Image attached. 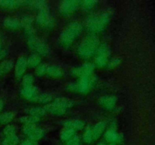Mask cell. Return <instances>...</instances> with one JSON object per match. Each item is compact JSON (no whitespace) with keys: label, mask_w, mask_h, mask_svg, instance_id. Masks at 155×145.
<instances>
[{"label":"cell","mask_w":155,"mask_h":145,"mask_svg":"<svg viewBox=\"0 0 155 145\" xmlns=\"http://www.w3.org/2000/svg\"><path fill=\"white\" fill-rule=\"evenodd\" d=\"M110 13L108 11L91 15L86 20V29L92 33V34L99 33L105 28L110 21Z\"/></svg>","instance_id":"cell-1"},{"label":"cell","mask_w":155,"mask_h":145,"mask_svg":"<svg viewBox=\"0 0 155 145\" xmlns=\"http://www.w3.org/2000/svg\"><path fill=\"white\" fill-rule=\"evenodd\" d=\"M99 46V39L95 34H89L82 41L78 48V54L83 59L90 58L96 53Z\"/></svg>","instance_id":"cell-2"},{"label":"cell","mask_w":155,"mask_h":145,"mask_svg":"<svg viewBox=\"0 0 155 145\" xmlns=\"http://www.w3.org/2000/svg\"><path fill=\"white\" fill-rule=\"evenodd\" d=\"M83 27L78 22H72L65 27L60 36V42L64 46H69L82 33Z\"/></svg>","instance_id":"cell-3"},{"label":"cell","mask_w":155,"mask_h":145,"mask_svg":"<svg viewBox=\"0 0 155 145\" xmlns=\"http://www.w3.org/2000/svg\"><path fill=\"white\" fill-rule=\"evenodd\" d=\"M27 44H28V46L30 47V49L34 51L39 55L46 56L49 54L50 49L48 45H46L45 42L40 40L36 36L28 37Z\"/></svg>","instance_id":"cell-4"},{"label":"cell","mask_w":155,"mask_h":145,"mask_svg":"<svg viewBox=\"0 0 155 145\" xmlns=\"http://www.w3.org/2000/svg\"><path fill=\"white\" fill-rule=\"evenodd\" d=\"M36 23L45 28H51L54 26V19L49 13V9L39 11L36 17Z\"/></svg>","instance_id":"cell-5"},{"label":"cell","mask_w":155,"mask_h":145,"mask_svg":"<svg viewBox=\"0 0 155 145\" xmlns=\"http://www.w3.org/2000/svg\"><path fill=\"white\" fill-rule=\"evenodd\" d=\"M24 132L29 139L35 141L42 138L45 134V131L42 128L35 125H26L24 128Z\"/></svg>","instance_id":"cell-6"},{"label":"cell","mask_w":155,"mask_h":145,"mask_svg":"<svg viewBox=\"0 0 155 145\" xmlns=\"http://www.w3.org/2000/svg\"><path fill=\"white\" fill-rule=\"evenodd\" d=\"M95 66L91 63H86L81 66L73 69L72 74L75 76L82 77H89L93 72Z\"/></svg>","instance_id":"cell-7"},{"label":"cell","mask_w":155,"mask_h":145,"mask_svg":"<svg viewBox=\"0 0 155 145\" xmlns=\"http://www.w3.org/2000/svg\"><path fill=\"white\" fill-rule=\"evenodd\" d=\"M80 3L81 2L77 0H68V1L62 2L59 8L60 12L63 15L71 14L80 7Z\"/></svg>","instance_id":"cell-8"},{"label":"cell","mask_w":155,"mask_h":145,"mask_svg":"<svg viewBox=\"0 0 155 145\" xmlns=\"http://www.w3.org/2000/svg\"><path fill=\"white\" fill-rule=\"evenodd\" d=\"M21 93L23 98L31 101H36L38 96L39 95V89L33 85L31 87L24 88L21 90Z\"/></svg>","instance_id":"cell-9"},{"label":"cell","mask_w":155,"mask_h":145,"mask_svg":"<svg viewBox=\"0 0 155 145\" xmlns=\"http://www.w3.org/2000/svg\"><path fill=\"white\" fill-rule=\"evenodd\" d=\"M100 105L105 108L106 110H112L115 107L117 103V98L113 95H107V96H103L98 101Z\"/></svg>","instance_id":"cell-10"},{"label":"cell","mask_w":155,"mask_h":145,"mask_svg":"<svg viewBox=\"0 0 155 145\" xmlns=\"http://www.w3.org/2000/svg\"><path fill=\"white\" fill-rule=\"evenodd\" d=\"M44 109H45L46 113H50V114L54 115V116H63L67 111L66 109L62 108V107H61L60 106L54 104V102L51 103V104H46V105L45 106V107H44Z\"/></svg>","instance_id":"cell-11"},{"label":"cell","mask_w":155,"mask_h":145,"mask_svg":"<svg viewBox=\"0 0 155 145\" xmlns=\"http://www.w3.org/2000/svg\"><path fill=\"white\" fill-rule=\"evenodd\" d=\"M31 1H17V0H5L0 1V7L7 8H15L24 5H30Z\"/></svg>","instance_id":"cell-12"},{"label":"cell","mask_w":155,"mask_h":145,"mask_svg":"<svg viewBox=\"0 0 155 145\" xmlns=\"http://www.w3.org/2000/svg\"><path fill=\"white\" fill-rule=\"evenodd\" d=\"M27 67V58L25 57H21L17 60L15 65V75L18 77H21L25 72Z\"/></svg>","instance_id":"cell-13"},{"label":"cell","mask_w":155,"mask_h":145,"mask_svg":"<svg viewBox=\"0 0 155 145\" xmlns=\"http://www.w3.org/2000/svg\"><path fill=\"white\" fill-rule=\"evenodd\" d=\"M77 85H78V92L86 93V92H89L91 85H92V83H91L90 76L82 77L80 82L77 83Z\"/></svg>","instance_id":"cell-14"},{"label":"cell","mask_w":155,"mask_h":145,"mask_svg":"<svg viewBox=\"0 0 155 145\" xmlns=\"http://www.w3.org/2000/svg\"><path fill=\"white\" fill-rule=\"evenodd\" d=\"M46 73L51 77H54V78H59L61 77L63 75V71H62L61 68L57 65H50L47 67V72Z\"/></svg>","instance_id":"cell-15"},{"label":"cell","mask_w":155,"mask_h":145,"mask_svg":"<svg viewBox=\"0 0 155 145\" xmlns=\"http://www.w3.org/2000/svg\"><path fill=\"white\" fill-rule=\"evenodd\" d=\"M105 127H106V124L104 122H98V123L94 126V128L92 129V135H93L94 140L98 139V137L102 134V133L104 132V129H105Z\"/></svg>","instance_id":"cell-16"},{"label":"cell","mask_w":155,"mask_h":145,"mask_svg":"<svg viewBox=\"0 0 155 145\" xmlns=\"http://www.w3.org/2000/svg\"><path fill=\"white\" fill-rule=\"evenodd\" d=\"M54 103L57 104V105L60 106L62 108L66 109V110L68 108H71V107H72L74 105V101L67 98H56L54 101Z\"/></svg>","instance_id":"cell-17"},{"label":"cell","mask_w":155,"mask_h":145,"mask_svg":"<svg viewBox=\"0 0 155 145\" xmlns=\"http://www.w3.org/2000/svg\"><path fill=\"white\" fill-rule=\"evenodd\" d=\"M65 128H71L73 130H80L84 127V122L81 120H67L64 123Z\"/></svg>","instance_id":"cell-18"},{"label":"cell","mask_w":155,"mask_h":145,"mask_svg":"<svg viewBox=\"0 0 155 145\" xmlns=\"http://www.w3.org/2000/svg\"><path fill=\"white\" fill-rule=\"evenodd\" d=\"M27 66L30 68H35L40 64L41 57L37 54H33L27 59Z\"/></svg>","instance_id":"cell-19"},{"label":"cell","mask_w":155,"mask_h":145,"mask_svg":"<svg viewBox=\"0 0 155 145\" xmlns=\"http://www.w3.org/2000/svg\"><path fill=\"white\" fill-rule=\"evenodd\" d=\"M105 138L107 141L112 142V143H114V142H117L120 140V136L118 133H117V131L114 129H110L108 131H107V132L105 133Z\"/></svg>","instance_id":"cell-20"},{"label":"cell","mask_w":155,"mask_h":145,"mask_svg":"<svg viewBox=\"0 0 155 145\" xmlns=\"http://www.w3.org/2000/svg\"><path fill=\"white\" fill-rule=\"evenodd\" d=\"M4 25L10 29H17L21 27V22L18 19L15 18H8L5 20Z\"/></svg>","instance_id":"cell-21"},{"label":"cell","mask_w":155,"mask_h":145,"mask_svg":"<svg viewBox=\"0 0 155 145\" xmlns=\"http://www.w3.org/2000/svg\"><path fill=\"white\" fill-rule=\"evenodd\" d=\"M96 52H97V55L109 57V56H110V48L107 44L103 43L101 44V45H99Z\"/></svg>","instance_id":"cell-22"},{"label":"cell","mask_w":155,"mask_h":145,"mask_svg":"<svg viewBox=\"0 0 155 145\" xmlns=\"http://www.w3.org/2000/svg\"><path fill=\"white\" fill-rule=\"evenodd\" d=\"M14 64L12 60H4L0 63V75L8 73L13 68Z\"/></svg>","instance_id":"cell-23"},{"label":"cell","mask_w":155,"mask_h":145,"mask_svg":"<svg viewBox=\"0 0 155 145\" xmlns=\"http://www.w3.org/2000/svg\"><path fill=\"white\" fill-rule=\"evenodd\" d=\"M28 113L30 116H33L35 117L40 119L45 114L46 112H45V109L42 108V107H33L28 110Z\"/></svg>","instance_id":"cell-24"},{"label":"cell","mask_w":155,"mask_h":145,"mask_svg":"<svg viewBox=\"0 0 155 145\" xmlns=\"http://www.w3.org/2000/svg\"><path fill=\"white\" fill-rule=\"evenodd\" d=\"M75 134V131L71 128H65L62 131L61 134V139L63 141H68L70 139L72 138Z\"/></svg>","instance_id":"cell-25"},{"label":"cell","mask_w":155,"mask_h":145,"mask_svg":"<svg viewBox=\"0 0 155 145\" xmlns=\"http://www.w3.org/2000/svg\"><path fill=\"white\" fill-rule=\"evenodd\" d=\"M53 100V96L49 93H43V94H39V95L38 96L37 100L36 101H38L40 104H50V102H51Z\"/></svg>","instance_id":"cell-26"},{"label":"cell","mask_w":155,"mask_h":145,"mask_svg":"<svg viewBox=\"0 0 155 145\" xmlns=\"http://www.w3.org/2000/svg\"><path fill=\"white\" fill-rule=\"evenodd\" d=\"M39 118L35 117L33 116H30V115H28V116H23L20 119L21 122L24 123L25 125H35L36 123H37L39 121Z\"/></svg>","instance_id":"cell-27"},{"label":"cell","mask_w":155,"mask_h":145,"mask_svg":"<svg viewBox=\"0 0 155 145\" xmlns=\"http://www.w3.org/2000/svg\"><path fill=\"white\" fill-rule=\"evenodd\" d=\"M30 5L33 6L39 11L45 10V9H49V6H48V3L45 1H31Z\"/></svg>","instance_id":"cell-28"},{"label":"cell","mask_w":155,"mask_h":145,"mask_svg":"<svg viewBox=\"0 0 155 145\" xmlns=\"http://www.w3.org/2000/svg\"><path fill=\"white\" fill-rule=\"evenodd\" d=\"M19 143V138L17 135L8 136L2 142V145H18Z\"/></svg>","instance_id":"cell-29"},{"label":"cell","mask_w":155,"mask_h":145,"mask_svg":"<svg viewBox=\"0 0 155 145\" xmlns=\"http://www.w3.org/2000/svg\"><path fill=\"white\" fill-rule=\"evenodd\" d=\"M98 2L97 1H92V0H86V1L81 2L80 3V6H82L84 10L89 11L91 9L93 8L95 5H97Z\"/></svg>","instance_id":"cell-30"},{"label":"cell","mask_w":155,"mask_h":145,"mask_svg":"<svg viewBox=\"0 0 155 145\" xmlns=\"http://www.w3.org/2000/svg\"><path fill=\"white\" fill-rule=\"evenodd\" d=\"M33 21V17L30 16V15H27V16H24V18H22V19H21V21H20V22H21V26H22V27H24V29H26L32 27Z\"/></svg>","instance_id":"cell-31"},{"label":"cell","mask_w":155,"mask_h":145,"mask_svg":"<svg viewBox=\"0 0 155 145\" xmlns=\"http://www.w3.org/2000/svg\"><path fill=\"white\" fill-rule=\"evenodd\" d=\"M14 118V113L7 112L0 116V124H6L11 122Z\"/></svg>","instance_id":"cell-32"},{"label":"cell","mask_w":155,"mask_h":145,"mask_svg":"<svg viewBox=\"0 0 155 145\" xmlns=\"http://www.w3.org/2000/svg\"><path fill=\"white\" fill-rule=\"evenodd\" d=\"M22 84L24 88H28L33 86V76L31 74H27L23 78Z\"/></svg>","instance_id":"cell-33"},{"label":"cell","mask_w":155,"mask_h":145,"mask_svg":"<svg viewBox=\"0 0 155 145\" xmlns=\"http://www.w3.org/2000/svg\"><path fill=\"white\" fill-rule=\"evenodd\" d=\"M108 63V57H103V56L97 55L95 57V64L99 67L105 66Z\"/></svg>","instance_id":"cell-34"},{"label":"cell","mask_w":155,"mask_h":145,"mask_svg":"<svg viewBox=\"0 0 155 145\" xmlns=\"http://www.w3.org/2000/svg\"><path fill=\"white\" fill-rule=\"evenodd\" d=\"M83 141L86 143H89L94 140L93 135H92V131L91 128H88L85 131V134L83 135Z\"/></svg>","instance_id":"cell-35"},{"label":"cell","mask_w":155,"mask_h":145,"mask_svg":"<svg viewBox=\"0 0 155 145\" xmlns=\"http://www.w3.org/2000/svg\"><path fill=\"white\" fill-rule=\"evenodd\" d=\"M47 67H48V66H47L46 64H45V63H41V64H39V66H36V75L39 76H42L46 74Z\"/></svg>","instance_id":"cell-36"},{"label":"cell","mask_w":155,"mask_h":145,"mask_svg":"<svg viewBox=\"0 0 155 145\" xmlns=\"http://www.w3.org/2000/svg\"><path fill=\"white\" fill-rule=\"evenodd\" d=\"M4 134L5 135V137H8V136H13L16 135L15 133H16V130H15V128L14 126H12V125H8V126L6 127L4 129Z\"/></svg>","instance_id":"cell-37"},{"label":"cell","mask_w":155,"mask_h":145,"mask_svg":"<svg viewBox=\"0 0 155 145\" xmlns=\"http://www.w3.org/2000/svg\"><path fill=\"white\" fill-rule=\"evenodd\" d=\"M80 143H81L80 139L77 136H74L72 138L67 141V145H80Z\"/></svg>","instance_id":"cell-38"},{"label":"cell","mask_w":155,"mask_h":145,"mask_svg":"<svg viewBox=\"0 0 155 145\" xmlns=\"http://www.w3.org/2000/svg\"><path fill=\"white\" fill-rule=\"evenodd\" d=\"M121 59L120 57H115V58L112 59L111 60H110V62L108 63V66L109 68H114L116 66H117L120 63Z\"/></svg>","instance_id":"cell-39"},{"label":"cell","mask_w":155,"mask_h":145,"mask_svg":"<svg viewBox=\"0 0 155 145\" xmlns=\"http://www.w3.org/2000/svg\"><path fill=\"white\" fill-rule=\"evenodd\" d=\"M67 89L70 92H78V85L77 83H71L67 86Z\"/></svg>","instance_id":"cell-40"},{"label":"cell","mask_w":155,"mask_h":145,"mask_svg":"<svg viewBox=\"0 0 155 145\" xmlns=\"http://www.w3.org/2000/svg\"><path fill=\"white\" fill-rule=\"evenodd\" d=\"M21 145H37V143L36 141L33 140H30V139H27V140H24Z\"/></svg>","instance_id":"cell-41"},{"label":"cell","mask_w":155,"mask_h":145,"mask_svg":"<svg viewBox=\"0 0 155 145\" xmlns=\"http://www.w3.org/2000/svg\"><path fill=\"white\" fill-rule=\"evenodd\" d=\"M6 54H7V51H6L5 49L1 48V49H0V60L4 58V57L6 56Z\"/></svg>","instance_id":"cell-42"},{"label":"cell","mask_w":155,"mask_h":145,"mask_svg":"<svg viewBox=\"0 0 155 145\" xmlns=\"http://www.w3.org/2000/svg\"><path fill=\"white\" fill-rule=\"evenodd\" d=\"M3 106H4V104H3V101L0 100V112H1L2 110Z\"/></svg>","instance_id":"cell-43"},{"label":"cell","mask_w":155,"mask_h":145,"mask_svg":"<svg viewBox=\"0 0 155 145\" xmlns=\"http://www.w3.org/2000/svg\"><path fill=\"white\" fill-rule=\"evenodd\" d=\"M2 48V45H1V38H0V49Z\"/></svg>","instance_id":"cell-44"},{"label":"cell","mask_w":155,"mask_h":145,"mask_svg":"<svg viewBox=\"0 0 155 145\" xmlns=\"http://www.w3.org/2000/svg\"><path fill=\"white\" fill-rule=\"evenodd\" d=\"M98 145H105V144H104V143H99Z\"/></svg>","instance_id":"cell-45"},{"label":"cell","mask_w":155,"mask_h":145,"mask_svg":"<svg viewBox=\"0 0 155 145\" xmlns=\"http://www.w3.org/2000/svg\"><path fill=\"white\" fill-rule=\"evenodd\" d=\"M110 145H115L114 143H111V144H110Z\"/></svg>","instance_id":"cell-46"}]
</instances>
